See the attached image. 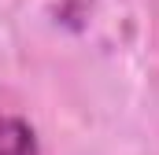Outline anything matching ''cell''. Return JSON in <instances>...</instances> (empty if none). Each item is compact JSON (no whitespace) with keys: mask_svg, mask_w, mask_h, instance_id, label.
Wrapping results in <instances>:
<instances>
[{"mask_svg":"<svg viewBox=\"0 0 159 155\" xmlns=\"http://www.w3.org/2000/svg\"><path fill=\"white\" fill-rule=\"evenodd\" d=\"M0 155H41L34 129L15 115H0Z\"/></svg>","mask_w":159,"mask_h":155,"instance_id":"obj_1","label":"cell"}]
</instances>
